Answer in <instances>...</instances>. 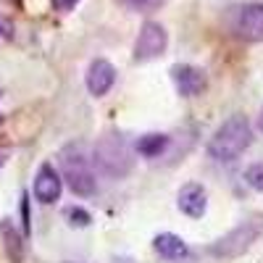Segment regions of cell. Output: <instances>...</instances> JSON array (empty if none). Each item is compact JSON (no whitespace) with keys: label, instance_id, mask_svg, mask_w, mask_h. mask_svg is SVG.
<instances>
[{"label":"cell","instance_id":"cell-1","mask_svg":"<svg viewBox=\"0 0 263 263\" xmlns=\"http://www.w3.org/2000/svg\"><path fill=\"white\" fill-rule=\"evenodd\" d=\"M253 145V126L242 114L229 116L221 126L213 132V137L208 142V153L211 158L221 161V163H232L237 161L242 153Z\"/></svg>","mask_w":263,"mask_h":263},{"label":"cell","instance_id":"cell-2","mask_svg":"<svg viewBox=\"0 0 263 263\" xmlns=\"http://www.w3.org/2000/svg\"><path fill=\"white\" fill-rule=\"evenodd\" d=\"M92 156H95L98 168L111 179H124L132 174V168H135V158H132L129 142L121 135H116V132H105L103 137H98Z\"/></svg>","mask_w":263,"mask_h":263},{"label":"cell","instance_id":"cell-3","mask_svg":"<svg viewBox=\"0 0 263 263\" xmlns=\"http://www.w3.org/2000/svg\"><path fill=\"white\" fill-rule=\"evenodd\" d=\"M61 168H63L66 184H69V190L74 195H82V197L95 195V190H98L95 174H92V166L84 158L79 145H69V147L61 150Z\"/></svg>","mask_w":263,"mask_h":263},{"label":"cell","instance_id":"cell-4","mask_svg":"<svg viewBox=\"0 0 263 263\" xmlns=\"http://www.w3.org/2000/svg\"><path fill=\"white\" fill-rule=\"evenodd\" d=\"M260 234H263V216H253L245 218L242 224H237L232 232H227L221 239H216L208 250L216 258H237L245 250H250L260 239Z\"/></svg>","mask_w":263,"mask_h":263},{"label":"cell","instance_id":"cell-5","mask_svg":"<svg viewBox=\"0 0 263 263\" xmlns=\"http://www.w3.org/2000/svg\"><path fill=\"white\" fill-rule=\"evenodd\" d=\"M168 45V32L158 21H145L140 27V34L135 40V61H153L163 55Z\"/></svg>","mask_w":263,"mask_h":263},{"label":"cell","instance_id":"cell-6","mask_svg":"<svg viewBox=\"0 0 263 263\" xmlns=\"http://www.w3.org/2000/svg\"><path fill=\"white\" fill-rule=\"evenodd\" d=\"M171 79H174V87L182 98H195L205 90V74L203 69H197L192 63H177L171 66Z\"/></svg>","mask_w":263,"mask_h":263},{"label":"cell","instance_id":"cell-7","mask_svg":"<svg viewBox=\"0 0 263 263\" xmlns=\"http://www.w3.org/2000/svg\"><path fill=\"white\" fill-rule=\"evenodd\" d=\"M234 29L248 42H263V3H248L239 8Z\"/></svg>","mask_w":263,"mask_h":263},{"label":"cell","instance_id":"cell-8","mask_svg":"<svg viewBox=\"0 0 263 263\" xmlns=\"http://www.w3.org/2000/svg\"><path fill=\"white\" fill-rule=\"evenodd\" d=\"M116 84V69L105 58H95L87 69V90L95 98H103Z\"/></svg>","mask_w":263,"mask_h":263},{"label":"cell","instance_id":"cell-9","mask_svg":"<svg viewBox=\"0 0 263 263\" xmlns=\"http://www.w3.org/2000/svg\"><path fill=\"white\" fill-rule=\"evenodd\" d=\"M34 197L40 203H55L58 197H61V177H58V171L50 166V163H42L40 171H37V177H34Z\"/></svg>","mask_w":263,"mask_h":263},{"label":"cell","instance_id":"cell-10","mask_svg":"<svg viewBox=\"0 0 263 263\" xmlns=\"http://www.w3.org/2000/svg\"><path fill=\"white\" fill-rule=\"evenodd\" d=\"M177 203H179V211L190 218H200L208 208V195L203 190V184H197V182H190L179 190V197H177Z\"/></svg>","mask_w":263,"mask_h":263},{"label":"cell","instance_id":"cell-11","mask_svg":"<svg viewBox=\"0 0 263 263\" xmlns=\"http://www.w3.org/2000/svg\"><path fill=\"white\" fill-rule=\"evenodd\" d=\"M153 248H156V253H158L161 258H166V260H182V258L190 253V248H187L184 239L177 237V234H171V232L158 234L156 239H153Z\"/></svg>","mask_w":263,"mask_h":263},{"label":"cell","instance_id":"cell-12","mask_svg":"<svg viewBox=\"0 0 263 263\" xmlns=\"http://www.w3.org/2000/svg\"><path fill=\"white\" fill-rule=\"evenodd\" d=\"M0 237H3V248L11 263H21L24 260V237L16 232V227L11 224V218L0 221Z\"/></svg>","mask_w":263,"mask_h":263},{"label":"cell","instance_id":"cell-13","mask_svg":"<svg viewBox=\"0 0 263 263\" xmlns=\"http://www.w3.org/2000/svg\"><path fill=\"white\" fill-rule=\"evenodd\" d=\"M168 145H171L168 135H156V132H153V135H145V137L137 140V153L142 158H158L166 153Z\"/></svg>","mask_w":263,"mask_h":263},{"label":"cell","instance_id":"cell-14","mask_svg":"<svg viewBox=\"0 0 263 263\" xmlns=\"http://www.w3.org/2000/svg\"><path fill=\"white\" fill-rule=\"evenodd\" d=\"M121 6H126L129 11H137V13H150V11H156L161 8L166 0H119Z\"/></svg>","mask_w":263,"mask_h":263},{"label":"cell","instance_id":"cell-15","mask_svg":"<svg viewBox=\"0 0 263 263\" xmlns=\"http://www.w3.org/2000/svg\"><path fill=\"white\" fill-rule=\"evenodd\" d=\"M245 182H248L255 192H263V161L253 163V166L245 171Z\"/></svg>","mask_w":263,"mask_h":263},{"label":"cell","instance_id":"cell-16","mask_svg":"<svg viewBox=\"0 0 263 263\" xmlns=\"http://www.w3.org/2000/svg\"><path fill=\"white\" fill-rule=\"evenodd\" d=\"M66 218H69L71 227H79V229H82V227H90V221H92V216L87 213L84 208H77V205L66 211Z\"/></svg>","mask_w":263,"mask_h":263},{"label":"cell","instance_id":"cell-17","mask_svg":"<svg viewBox=\"0 0 263 263\" xmlns=\"http://www.w3.org/2000/svg\"><path fill=\"white\" fill-rule=\"evenodd\" d=\"M21 216H24V229L29 234V197L24 195V203H21Z\"/></svg>","mask_w":263,"mask_h":263},{"label":"cell","instance_id":"cell-18","mask_svg":"<svg viewBox=\"0 0 263 263\" xmlns=\"http://www.w3.org/2000/svg\"><path fill=\"white\" fill-rule=\"evenodd\" d=\"M53 6H55V11H71L77 6V0H53Z\"/></svg>","mask_w":263,"mask_h":263},{"label":"cell","instance_id":"cell-19","mask_svg":"<svg viewBox=\"0 0 263 263\" xmlns=\"http://www.w3.org/2000/svg\"><path fill=\"white\" fill-rule=\"evenodd\" d=\"M8 156H11V150L8 147H0V168L6 166V161H8Z\"/></svg>","mask_w":263,"mask_h":263},{"label":"cell","instance_id":"cell-20","mask_svg":"<svg viewBox=\"0 0 263 263\" xmlns=\"http://www.w3.org/2000/svg\"><path fill=\"white\" fill-rule=\"evenodd\" d=\"M114 263H135V260H132V258H116Z\"/></svg>","mask_w":263,"mask_h":263},{"label":"cell","instance_id":"cell-21","mask_svg":"<svg viewBox=\"0 0 263 263\" xmlns=\"http://www.w3.org/2000/svg\"><path fill=\"white\" fill-rule=\"evenodd\" d=\"M258 129L263 132V108H260V116H258Z\"/></svg>","mask_w":263,"mask_h":263},{"label":"cell","instance_id":"cell-22","mask_svg":"<svg viewBox=\"0 0 263 263\" xmlns=\"http://www.w3.org/2000/svg\"><path fill=\"white\" fill-rule=\"evenodd\" d=\"M0 124H3V114H0Z\"/></svg>","mask_w":263,"mask_h":263}]
</instances>
